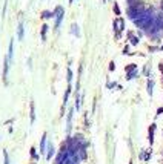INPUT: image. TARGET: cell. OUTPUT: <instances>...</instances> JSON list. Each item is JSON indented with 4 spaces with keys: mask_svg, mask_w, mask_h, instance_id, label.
<instances>
[{
    "mask_svg": "<svg viewBox=\"0 0 163 164\" xmlns=\"http://www.w3.org/2000/svg\"><path fill=\"white\" fill-rule=\"evenodd\" d=\"M54 14H55V23H54V28H55V29H58L60 23H62V20H63L65 9H63L62 6H55V9H54Z\"/></svg>",
    "mask_w": 163,
    "mask_h": 164,
    "instance_id": "1",
    "label": "cell"
},
{
    "mask_svg": "<svg viewBox=\"0 0 163 164\" xmlns=\"http://www.w3.org/2000/svg\"><path fill=\"white\" fill-rule=\"evenodd\" d=\"M8 71H9V58L6 55L5 61H3V81H5V84L8 83Z\"/></svg>",
    "mask_w": 163,
    "mask_h": 164,
    "instance_id": "2",
    "label": "cell"
},
{
    "mask_svg": "<svg viewBox=\"0 0 163 164\" xmlns=\"http://www.w3.org/2000/svg\"><path fill=\"white\" fill-rule=\"evenodd\" d=\"M54 153H55V149H54V144H52V143H48V147H46V153H45L46 159H51V158L54 156Z\"/></svg>",
    "mask_w": 163,
    "mask_h": 164,
    "instance_id": "3",
    "label": "cell"
},
{
    "mask_svg": "<svg viewBox=\"0 0 163 164\" xmlns=\"http://www.w3.org/2000/svg\"><path fill=\"white\" fill-rule=\"evenodd\" d=\"M23 37H25V28H23V23L20 22L18 23V29H17V39L23 40Z\"/></svg>",
    "mask_w": 163,
    "mask_h": 164,
    "instance_id": "4",
    "label": "cell"
},
{
    "mask_svg": "<svg viewBox=\"0 0 163 164\" xmlns=\"http://www.w3.org/2000/svg\"><path fill=\"white\" fill-rule=\"evenodd\" d=\"M40 152L46 153V134L42 135V140H40Z\"/></svg>",
    "mask_w": 163,
    "mask_h": 164,
    "instance_id": "5",
    "label": "cell"
},
{
    "mask_svg": "<svg viewBox=\"0 0 163 164\" xmlns=\"http://www.w3.org/2000/svg\"><path fill=\"white\" fill-rule=\"evenodd\" d=\"M72 114H74V111H72V109H69L68 120H66V130H68V134H69V130H71V120H72Z\"/></svg>",
    "mask_w": 163,
    "mask_h": 164,
    "instance_id": "6",
    "label": "cell"
},
{
    "mask_svg": "<svg viewBox=\"0 0 163 164\" xmlns=\"http://www.w3.org/2000/svg\"><path fill=\"white\" fill-rule=\"evenodd\" d=\"M29 114H31V124L35 121V111H34V101H31L29 104Z\"/></svg>",
    "mask_w": 163,
    "mask_h": 164,
    "instance_id": "7",
    "label": "cell"
},
{
    "mask_svg": "<svg viewBox=\"0 0 163 164\" xmlns=\"http://www.w3.org/2000/svg\"><path fill=\"white\" fill-rule=\"evenodd\" d=\"M71 32L75 35V37H80V31H78V25L77 23H72L71 25Z\"/></svg>",
    "mask_w": 163,
    "mask_h": 164,
    "instance_id": "8",
    "label": "cell"
},
{
    "mask_svg": "<svg viewBox=\"0 0 163 164\" xmlns=\"http://www.w3.org/2000/svg\"><path fill=\"white\" fill-rule=\"evenodd\" d=\"M154 130H155V124H151L149 126V143L151 144L154 143Z\"/></svg>",
    "mask_w": 163,
    "mask_h": 164,
    "instance_id": "9",
    "label": "cell"
},
{
    "mask_svg": "<svg viewBox=\"0 0 163 164\" xmlns=\"http://www.w3.org/2000/svg\"><path fill=\"white\" fill-rule=\"evenodd\" d=\"M51 17H55L54 11H43L42 12V19H51Z\"/></svg>",
    "mask_w": 163,
    "mask_h": 164,
    "instance_id": "10",
    "label": "cell"
},
{
    "mask_svg": "<svg viewBox=\"0 0 163 164\" xmlns=\"http://www.w3.org/2000/svg\"><path fill=\"white\" fill-rule=\"evenodd\" d=\"M69 94H71V84H68V87H66V92H65V97H63V106H65L66 103H68Z\"/></svg>",
    "mask_w": 163,
    "mask_h": 164,
    "instance_id": "11",
    "label": "cell"
},
{
    "mask_svg": "<svg viewBox=\"0 0 163 164\" xmlns=\"http://www.w3.org/2000/svg\"><path fill=\"white\" fill-rule=\"evenodd\" d=\"M46 32H48V25L45 23V25L42 26V40H43V42L46 40Z\"/></svg>",
    "mask_w": 163,
    "mask_h": 164,
    "instance_id": "12",
    "label": "cell"
},
{
    "mask_svg": "<svg viewBox=\"0 0 163 164\" xmlns=\"http://www.w3.org/2000/svg\"><path fill=\"white\" fill-rule=\"evenodd\" d=\"M135 75H137V71H131V72H128L126 78H128V80H132V78H134Z\"/></svg>",
    "mask_w": 163,
    "mask_h": 164,
    "instance_id": "13",
    "label": "cell"
},
{
    "mask_svg": "<svg viewBox=\"0 0 163 164\" xmlns=\"http://www.w3.org/2000/svg\"><path fill=\"white\" fill-rule=\"evenodd\" d=\"M31 158H34V159H38V153L35 152V147H31Z\"/></svg>",
    "mask_w": 163,
    "mask_h": 164,
    "instance_id": "14",
    "label": "cell"
},
{
    "mask_svg": "<svg viewBox=\"0 0 163 164\" xmlns=\"http://www.w3.org/2000/svg\"><path fill=\"white\" fill-rule=\"evenodd\" d=\"M129 40H131V43H132V45H137V42H138V40H137V37H134V35H132V32H129Z\"/></svg>",
    "mask_w": 163,
    "mask_h": 164,
    "instance_id": "15",
    "label": "cell"
},
{
    "mask_svg": "<svg viewBox=\"0 0 163 164\" xmlns=\"http://www.w3.org/2000/svg\"><path fill=\"white\" fill-rule=\"evenodd\" d=\"M152 87H154V81L149 80V81H148V92H149V95L152 94Z\"/></svg>",
    "mask_w": 163,
    "mask_h": 164,
    "instance_id": "16",
    "label": "cell"
},
{
    "mask_svg": "<svg viewBox=\"0 0 163 164\" xmlns=\"http://www.w3.org/2000/svg\"><path fill=\"white\" fill-rule=\"evenodd\" d=\"M135 69H137L135 64H128V66H126V72H131V71H135Z\"/></svg>",
    "mask_w": 163,
    "mask_h": 164,
    "instance_id": "17",
    "label": "cell"
},
{
    "mask_svg": "<svg viewBox=\"0 0 163 164\" xmlns=\"http://www.w3.org/2000/svg\"><path fill=\"white\" fill-rule=\"evenodd\" d=\"M80 104H82V97H80V95H77V101H75V107H77V109H80Z\"/></svg>",
    "mask_w": 163,
    "mask_h": 164,
    "instance_id": "18",
    "label": "cell"
},
{
    "mask_svg": "<svg viewBox=\"0 0 163 164\" xmlns=\"http://www.w3.org/2000/svg\"><path fill=\"white\" fill-rule=\"evenodd\" d=\"M3 158H5V164H9V156H8L6 150H3Z\"/></svg>",
    "mask_w": 163,
    "mask_h": 164,
    "instance_id": "19",
    "label": "cell"
},
{
    "mask_svg": "<svg viewBox=\"0 0 163 164\" xmlns=\"http://www.w3.org/2000/svg\"><path fill=\"white\" fill-rule=\"evenodd\" d=\"M71 80H72V71L68 69V84H71Z\"/></svg>",
    "mask_w": 163,
    "mask_h": 164,
    "instance_id": "20",
    "label": "cell"
},
{
    "mask_svg": "<svg viewBox=\"0 0 163 164\" xmlns=\"http://www.w3.org/2000/svg\"><path fill=\"white\" fill-rule=\"evenodd\" d=\"M114 12H115L117 15L120 14V9H118V5H117V3H114Z\"/></svg>",
    "mask_w": 163,
    "mask_h": 164,
    "instance_id": "21",
    "label": "cell"
},
{
    "mask_svg": "<svg viewBox=\"0 0 163 164\" xmlns=\"http://www.w3.org/2000/svg\"><path fill=\"white\" fill-rule=\"evenodd\" d=\"M114 68H115V66H114V61H111V63H109V71H114Z\"/></svg>",
    "mask_w": 163,
    "mask_h": 164,
    "instance_id": "22",
    "label": "cell"
},
{
    "mask_svg": "<svg viewBox=\"0 0 163 164\" xmlns=\"http://www.w3.org/2000/svg\"><path fill=\"white\" fill-rule=\"evenodd\" d=\"M160 114H163V107H160L158 111H157V115H160Z\"/></svg>",
    "mask_w": 163,
    "mask_h": 164,
    "instance_id": "23",
    "label": "cell"
},
{
    "mask_svg": "<svg viewBox=\"0 0 163 164\" xmlns=\"http://www.w3.org/2000/svg\"><path fill=\"white\" fill-rule=\"evenodd\" d=\"M160 71H161V74H163V63H160Z\"/></svg>",
    "mask_w": 163,
    "mask_h": 164,
    "instance_id": "24",
    "label": "cell"
},
{
    "mask_svg": "<svg viewBox=\"0 0 163 164\" xmlns=\"http://www.w3.org/2000/svg\"><path fill=\"white\" fill-rule=\"evenodd\" d=\"M72 2H74V0H69V3H72Z\"/></svg>",
    "mask_w": 163,
    "mask_h": 164,
    "instance_id": "25",
    "label": "cell"
},
{
    "mask_svg": "<svg viewBox=\"0 0 163 164\" xmlns=\"http://www.w3.org/2000/svg\"><path fill=\"white\" fill-rule=\"evenodd\" d=\"M161 49H163V46H161Z\"/></svg>",
    "mask_w": 163,
    "mask_h": 164,
    "instance_id": "26",
    "label": "cell"
}]
</instances>
